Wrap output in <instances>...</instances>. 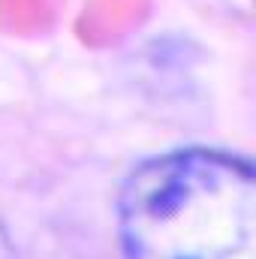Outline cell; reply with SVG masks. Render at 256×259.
Segmentation results:
<instances>
[{
    "label": "cell",
    "instance_id": "obj_1",
    "mask_svg": "<svg viewBox=\"0 0 256 259\" xmlns=\"http://www.w3.org/2000/svg\"><path fill=\"white\" fill-rule=\"evenodd\" d=\"M127 259H256V175L220 151L145 160L121 187Z\"/></svg>",
    "mask_w": 256,
    "mask_h": 259
}]
</instances>
